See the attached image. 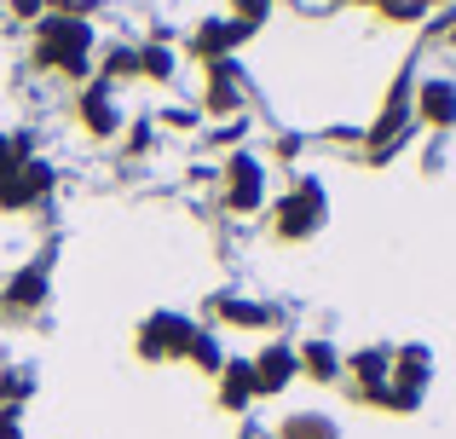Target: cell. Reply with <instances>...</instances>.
<instances>
[{"label":"cell","mask_w":456,"mask_h":439,"mask_svg":"<svg viewBox=\"0 0 456 439\" xmlns=\"http://www.w3.org/2000/svg\"><path fill=\"white\" fill-rule=\"evenodd\" d=\"M185 364H197V370L220 376V370H225V347H220V329H208V324H202V329H197V341H191V359H185Z\"/></svg>","instance_id":"23"},{"label":"cell","mask_w":456,"mask_h":439,"mask_svg":"<svg viewBox=\"0 0 456 439\" xmlns=\"http://www.w3.org/2000/svg\"><path fill=\"white\" fill-rule=\"evenodd\" d=\"M295 359H301V376L306 382H318V387H335V382H346V353L335 347L330 336H312L295 347Z\"/></svg>","instance_id":"13"},{"label":"cell","mask_w":456,"mask_h":439,"mask_svg":"<svg viewBox=\"0 0 456 439\" xmlns=\"http://www.w3.org/2000/svg\"><path fill=\"white\" fill-rule=\"evenodd\" d=\"M208 318L220 329H278L283 324V313L272 301H248V295H214Z\"/></svg>","instance_id":"10"},{"label":"cell","mask_w":456,"mask_h":439,"mask_svg":"<svg viewBox=\"0 0 456 439\" xmlns=\"http://www.w3.org/2000/svg\"><path fill=\"white\" fill-rule=\"evenodd\" d=\"M29 64L46 69V76H64V81H76V87H87L93 69H99L93 23L87 18H53V12H46L29 29Z\"/></svg>","instance_id":"1"},{"label":"cell","mask_w":456,"mask_h":439,"mask_svg":"<svg viewBox=\"0 0 456 439\" xmlns=\"http://www.w3.org/2000/svg\"><path fill=\"white\" fill-rule=\"evenodd\" d=\"M411 134H416V81H411V69H404V76L393 81V93H387V104H381V116L370 122V134H364V162L399 157V150L411 145Z\"/></svg>","instance_id":"3"},{"label":"cell","mask_w":456,"mask_h":439,"mask_svg":"<svg viewBox=\"0 0 456 439\" xmlns=\"http://www.w3.org/2000/svg\"><path fill=\"white\" fill-rule=\"evenodd\" d=\"M387 376H393V347H353L346 353V394L387 387Z\"/></svg>","instance_id":"16"},{"label":"cell","mask_w":456,"mask_h":439,"mask_svg":"<svg viewBox=\"0 0 456 439\" xmlns=\"http://www.w3.org/2000/svg\"><path fill=\"white\" fill-rule=\"evenodd\" d=\"M248 370H255L260 399H278V394H289V382H301V359H295L289 341H266V347L248 359Z\"/></svg>","instance_id":"8"},{"label":"cell","mask_w":456,"mask_h":439,"mask_svg":"<svg viewBox=\"0 0 456 439\" xmlns=\"http://www.w3.org/2000/svg\"><path fill=\"white\" fill-rule=\"evenodd\" d=\"M243 439H272V434H260V428H243Z\"/></svg>","instance_id":"32"},{"label":"cell","mask_w":456,"mask_h":439,"mask_svg":"<svg viewBox=\"0 0 456 439\" xmlns=\"http://www.w3.org/2000/svg\"><path fill=\"white\" fill-rule=\"evenodd\" d=\"M93 6H99V0H46V12H53V18H87Z\"/></svg>","instance_id":"28"},{"label":"cell","mask_w":456,"mask_h":439,"mask_svg":"<svg viewBox=\"0 0 456 439\" xmlns=\"http://www.w3.org/2000/svg\"><path fill=\"white\" fill-rule=\"evenodd\" d=\"M197 116H202V110H162V127H174V134H191V127H197Z\"/></svg>","instance_id":"29"},{"label":"cell","mask_w":456,"mask_h":439,"mask_svg":"<svg viewBox=\"0 0 456 439\" xmlns=\"http://www.w3.org/2000/svg\"><path fill=\"white\" fill-rule=\"evenodd\" d=\"M179 76V53L167 41H145L139 46V81H151V87H174Z\"/></svg>","instance_id":"20"},{"label":"cell","mask_w":456,"mask_h":439,"mask_svg":"<svg viewBox=\"0 0 456 439\" xmlns=\"http://www.w3.org/2000/svg\"><path fill=\"white\" fill-rule=\"evenodd\" d=\"M0 439H29L23 434V411H0Z\"/></svg>","instance_id":"30"},{"label":"cell","mask_w":456,"mask_h":439,"mask_svg":"<svg viewBox=\"0 0 456 439\" xmlns=\"http://www.w3.org/2000/svg\"><path fill=\"white\" fill-rule=\"evenodd\" d=\"M225 215L248 220V215H266V162L255 157L248 145H237L232 157L220 162V185H214Z\"/></svg>","instance_id":"4"},{"label":"cell","mask_w":456,"mask_h":439,"mask_svg":"<svg viewBox=\"0 0 456 439\" xmlns=\"http://www.w3.org/2000/svg\"><path fill=\"white\" fill-rule=\"evenodd\" d=\"M335 6H370L387 23H422V0H335Z\"/></svg>","instance_id":"24"},{"label":"cell","mask_w":456,"mask_h":439,"mask_svg":"<svg viewBox=\"0 0 456 439\" xmlns=\"http://www.w3.org/2000/svg\"><path fill=\"white\" fill-rule=\"evenodd\" d=\"M197 329L202 324H197V318H185V313H151L145 324L134 329V353L145 364H185Z\"/></svg>","instance_id":"5"},{"label":"cell","mask_w":456,"mask_h":439,"mask_svg":"<svg viewBox=\"0 0 456 439\" xmlns=\"http://www.w3.org/2000/svg\"><path fill=\"white\" fill-rule=\"evenodd\" d=\"M202 116H214V122H237L243 116V76H237L232 58L202 69Z\"/></svg>","instance_id":"9"},{"label":"cell","mask_w":456,"mask_h":439,"mask_svg":"<svg viewBox=\"0 0 456 439\" xmlns=\"http://www.w3.org/2000/svg\"><path fill=\"white\" fill-rule=\"evenodd\" d=\"M53 191H58V168L46 157H29L18 168V203H23V215H29V208H41Z\"/></svg>","instance_id":"18"},{"label":"cell","mask_w":456,"mask_h":439,"mask_svg":"<svg viewBox=\"0 0 456 439\" xmlns=\"http://www.w3.org/2000/svg\"><path fill=\"white\" fill-rule=\"evenodd\" d=\"M393 387H404V394H422L428 399V382H434V353L422 347V341H404V347H393Z\"/></svg>","instance_id":"17"},{"label":"cell","mask_w":456,"mask_h":439,"mask_svg":"<svg viewBox=\"0 0 456 439\" xmlns=\"http://www.w3.org/2000/svg\"><path fill=\"white\" fill-rule=\"evenodd\" d=\"M445 35H451V46H456V6H451V18H445Z\"/></svg>","instance_id":"31"},{"label":"cell","mask_w":456,"mask_h":439,"mask_svg":"<svg viewBox=\"0 0 456 439\" xmlns=\"http://www.w3.org/2000/svg\"><path fill=\"white\" fill-rule=\"evenodd\" d=\"M330 220V191L318 174H301L289 191L272 197V243H312Z\"/></svg>","instance_id":"2"},{"label":"cell","mask_w":456,"mask_h":439,"mask_svg":"<svg viewBox=\"0 0 456 439\" xmlns=\"http://www.w3.org/2000/svg\"><path fill=\"white\" fill-rule=\"evenodd\" d=\"M35 399V370L29 364H6L0 370V411H23Z\"/></svg>","instance_id":"22"},{"label":"cell","mask_w":456,"mask_h":439,"mask_svg":"<svg viewBox=\"0 0 456 439\" xmlns=\"http://www.w3.org/2000/svg\"><path fill=\"white\" fill-rule=\"evenodd\" d=\"M122 134H127V157H151V150H156L151 122H134V127H122Z\"/></svg>","instance_id":"26"},{"label":"cell","mask_w":456,"mask_h":439,"mask_svg":"<svg viewBox=\"0 0 456 439\" xmlns=\"http://www.w3.org/2000/svg\"><path fill=\"white\" fill-rule=\"evenodd\" d=\"M248 35H255V29H243V23L225 18V12H214V18H202L197 29L185 35V58H197L202 69H208V64H225V58H232Z\"/></svg>","instance_id":"7"},{"label":"cell","mask_w":456,"mask_h":439,"mask_svg":"<svg viewBox=\"0 0 456 439\" xmlns=\"http://www.w3.org/2000/svg\"><path fill=\"white\" fill-rule=\"evenodd\" d=\"M46 289H53V266H46V260H29V266H18L12 283L0 289V306H6V313H35V306L46 301Z\"/></svg>","instance_id":"12"},{"label":"cell","mask_w":456,"mask_h":439,"mask_svg":"<svg viewBox=\"0 0 456 439\" xmlns=\"http://www.w3.org/2000/svg\"><path fill=\"white\" fill-rule=\"evenodd\" d=\"M255 370H248V359H225V370L214 376V405L225 411V417H243L248 405H255Z\"/></svg>","instance_id":"15"},{"label":"cell","mask_w":456,"mask_h":439,"mask_svg":"<svg viewBox=\"0 0 456 439\" xmlns=\"http://www.w3.org/2000/svg\"><path fill=\"white\" fill-rule=\"evenodd\" d=\"M416 122L434 127V134H451V127H456V81L451 76L416 81Z\"/></svg>","instance_id":"11"},{"label":"cell","mask_w":456,"mask_h":439,"mask_svg":"<svg viewBox=\"0 0 456 439\" xmlns=\"http://www.w3.org/2000/svg\"><path fill=\"white\" fill-rule=\"evenodd\" d=\"M6 12H12L18 23H29V29H35V23L46 18V0H6Z\"/></svg>","instance_id":"27"},{"label":"cell","mask_w":456,"mask_h":439,"mask_svg":"<svg viewBox=\"0 0 456 439\" xmlns=\"http://www.w3.org/2000/svg\"><path fill=\"white\" fill-rule=\"evenodd\" d=\"M76 127H81L87 139H99V145L122 139L127 116H122V99H116V87H104V81H87V87H76Z\"/></svg>","instance_id":"6"},{"label":"cell","mask_w":456,"mask_h":439,"mask_svg":"<svg viewBox=\"0 0 456 439\" xmlns=\"http://www.w3.org/2000/svg\"><path fill=\"white\" fill-rule=\"evenodd\" d=\"M99 81H104V87L139 81V46H104V53H99Z\"/></svg>","instance_id":"21"},{"label":"cell","mask_w":456,"mask_h":439,"mask_svg":"<svg viewBox=\"0 0 456 439\" xmlns=\"http://www.w3.org/2000/svg\"><path fill=\"white\" fill-rule=\"evenodd\" d=\"M272 439H341V422L330 411H289Z\"/></svg>","instance_id":"19"},{"label":"cell","mask_w":456,"mask_h":439,"mask_svg":"<svg viewBox=\"0 0 456 439\" xmlns=\"http://www.w3.org/2000/svg\"><path fill=\"white\" fill-rule=\"evenodd\" d=\"M272 6H278V0H232V6H225V18H237L243 29H266Z\"/></svg>","instance_id":"25"},{"label":"cell","mask_w":456,"mask_h":439,"mask_svg":"<svg viewBox=\"0 0 456 439\" xmlns=\"http://www.w3.org/2000/svg\"><path fill=\"white\" fill-rule=\"evenodd\" d=\"M35 157L29 134H0V215H23L18 203V168Z\"/></svg>","instance_id":"14"}]
</instances>
